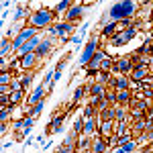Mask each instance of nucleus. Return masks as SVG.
Segmentation results:
<instances>
[{
    "instance_id": "1",
    "label": "nucleus",
    "mask_w": 153,
    "mask_h": 153,
    "mask_svg": "<svg viewBox=\"0 0 153 153\" xmlns=\"http://www.w3.org/2000/svg\"><path fill=\"white\" fill-rule=\"evenodd\" d=\"M137 6H139V2H133V0L114 2V4L108 8V19H110L112 23H120V21H125V19H133Z\"/></svg>"
},
{
    "instance_id": "2",
    "label": "nucleus",
    "mask_w": 153,
    "mask_h": 153,
    "mask_svg": "<svg viewBox=\"0 0 153 153\" xmlns=\"http://www.w3.org/2000/svg\"><path fill=\"white\" fill-rule=\"evenodd\" d=\"M53 21H55V10L39 8V10H35L31 16H29V27H35L37 31H41V29L47 31L49 27L53 25Z\"/></svg>"
},
{
    "instance_id": "3",
    "label": "nucleus",
    "mask_w": 153,
    "mask_h": 153,
    "mask_svg": "<svg viewBox=\"0 0 153 153\" xmlns=\"http://www.w3.org/2000/svg\"><path fill=\"white\" fill-rule=\"evenodd\" d=\"M139 33V27H131V29H123L110 37V45L112 47H120V45H127L131 39H135V35Z\"/></svg>"
},
{
    "instance_id": "4",
    "label": "nucleus",
    "mask_w": 153,
    "mask_h": 153,
    "mask_svg": "<svg viewBox=\"0 0 153 153\" xmlns=\"http://www.w3.org/2000/svg\"><path fill=\"white\" fill-rule=\"evenodd\" d=\"M131 70H133V65L129 61V55H120V57H114V65H112L110 74L112 76H129Z\"/></svg>"
},
{
    "instance_id": "5",
    "label": "nucleus",
    "mask_w": 153,
    "mask_h": 153,
    "mask_svg": "<svg viewBox=\"0 0 153 153\" xmlns=\"http://www.w3.org/2000/svg\"><path fill=\"white\" fill-rule=\"evenodd\" d=\"M96 51H98V39H96V35H92V37H90V41H88V45L84 47L82 57H80V65H82V68H86V65L92 61V57H94Z\"/></svg>"
},
{
    "instance_id": "6",
    "label": "nucleus",
    "mask_w": 153,
    "mask_h": 153,
    "mask_svg": "<svg viewBox=\"0 0 153 153\" xmlns=\"http://www.w3.org/2000/svg\"><path fill=\"white\" fill-rule=\"evenodd\" d=\"M106 51H102V49H98L94 53V57H92V61L88 63V76H96L98 71H100V65H102V61L106 59Z\"/></svg>"
},
{
    "instance_id": "7",
    "label": "nucleus",
    "mask_w": 153,
    "mask_h": 153,
    "mask_svg": "<svg viewBox=\"0 0 153 153\" xmlns=\"http://www.w3.org/2000/svg\"><path fill=\"white\" fill-rule=\"evenodd\" d=\"M106 86H110L112 90H131V78L129 76H112Z\"/></svg>"
},
{
    "instance_id": "8",
    "label": "nucleus",
    "mask_w": 153,
    "mask_h": 153,
    "mask_svg": "<svg viewBox=\"0 0 153 153\" xmlns=\"http://www.w3.org/2000/svg\"><path fill=\"white\" fill-rule=\"evenodd\" d=\"M41 41H43V37L41 35H37V37H33L31 41H27L23 47L19 49V59L21 57H25V55H29V53H35V49L41 45Z\"/></svg>"
},
{
    "instance_id": "9",
    "label": "nucleus",
    "mask_w": 153,
    "mask_h": 153,
    "mask_svg": "<svg viewBox=\"0 0 153 153\" xmlns=\"http://www.w3.org/2000/svg\"><path fill=\"white\" fill-rule=\"evenodd\" d=\"M84 12H86V4L84 2H80V4H74L70 10L65 12V23H71V25H76V21L82 16Z\"/></svg>"
},
{
    "instance_id": "10",
    "label": "nucleus",
    "mask_w": 153,
    "mask_h": 153,
    "mask_svg": "<svg viewBox=\"0 0 153 153\" xmlns=\"http://www.w3.org/2000/svg\"><path fill=\"white\" fill-rule=\"evenodd\" d=\"M147 76H149V65H137V68H133L131 74H129L131 82H135V84H141Z\"/></svg>"
},
{
    "instance_id": "11",
    "label": "nucleus",
    "mask_w": 153,
    "mask_h": 153,
    "mask_svg": "<svg viewBox=\"0 0 153 153\" xmlns=\"http://www.w3.org/2000/svg\"><path fill=\"white\" fill-rule=\"evenodd\" d=\"M98 133V118H84V129H82V135L86 137H94Z\"/></svg>"
},
{
    "instance_id": "12",
    "label": "nucleus",
    "mask_w": 153,
    "mask_h": 153,
    "mask_svg": "<svg viewBox=\"0 0 153 153\" xmlns=\"http://www.w3.org/2000/svg\"><path fill=\"white\" fill-rule=\"evenodd\" d=\"M51 51H53V41H51V39H43V41H41V45L35 49V55L41 59V57L51 55Z\"/></svg>"
},
{
    "instance_id": "13",
    "label": "nucleus",
    "mask_w": 153,
    "mask_h": 153,
    "mask_svg": "<svg viewBox=\"0 0 153 153\" xmlns=\"http://www.w3.org/2000/svg\"><path fill=\"white\" fill-rule=\"evenodd\" d=\"M37 63H39V57H37L35 53H29V55H25V57H21V68H23V71L27 70H33Z\"/></svg>"
},
{
    "instance_id": "14",
    "label": "nucleus",
    "mask_w": 153,
    "mask_h": 153,
    "mask_svg": "<svg viewBox=\"0 0 153 153\" xmlns=\"http://www.w3.org/2000/svg\"><path fill=\"white\" fill-rule=\"evenodd\" d=\"M92 147V137H86V135H80L78 141H76V153H82L86 149Z\"/></svg>"
},
{
    "instance_id": "15",
    "label": "nucleus",
    "mask_w": 153,
    "mask_h": 153,
    "mask_svg": "<svg viewBox=\"0 0 153 153\" xmlns=\"http://www.w3.org/2000/svg\"><path fill=\"white\" fill-rule=\"evenodd\" d=\"M118 31H120L118 23H112V21H110V23H106L104 27H102V37H104V39H110V37L114 35V33H118Z\"/></svg>"
},
{
    "instance_id": "16",
    "label": "nucleus",
    "mask_w": 153,
    "mask_h": 153,
    "mask_svg": "<svg viewBox=\"0 0 153 153\" xmlns=\"http://www.w3.org/2000/svg\"><path fill=\"white\" fill-rule=\"evenodd\" d=\"M133 96H131V90H117V102L120 106H129Z\"/></svg>"
},
{
    "instance_id": "17",
    "label": "nucleus",
    "mask_w": 153,
    "mask_h": 153,
    "mask_svg": "<svg viewBox=\"0 0 153 153\" xmlns=\"http://www.w3.org/2000/svg\"><path fill=\"white\" fill-rule=\"evenodd\" d=\"M61 125H63V117L61 114L59 117L53 114V118H51V123H49V127H47V133H59L61 131Z\"/></svg>"
},
{
    "instance_id": "18",
    "label": "nucleus",
    "mask_w": 153,
    "mask_h": 153,
    "mask_svg": "<svg viewBox=\"0 0 153 153\" xmlns=\"http://www.w3.org/2000/svg\"><path fill=\"white\" fill-rule=\"evenodd\" d=\"M88 90H90V86H86V84L78 86V88H76V92H74V98H71V106H76V104H78V102L82 100V96L86 94Z\"/></svg>"
},
{
    "instance_id": "19",
    "label": "nucleus",
    "mask_w": 153,
    "mask_h": 153,
    "mask_svg": "<svg viewBox=\"0 0 153 153\" xmlns=\"http://www.w3.org/2000/svg\"><path fill=\"white\" fill-rule=\"evenodd\" d=\"M0 45H2V49H0V55H2V59H4V57H6V55L12 51V41H10V39H6V37H2V39H0Z\"/></svg>"
},
{
    "instance_id": "20",
    "label": "nucleus",
    "mask_w": 153,
    "mask_h": 153,
    "mask_svg": "<svg viewBox=\"0 0 153 153\" xmlns=\"http://www.w3.org/2000/svg\"><path fill=\"white\" fill-rule=\"evenodd\" d=\"M90 96L94 98V96H104L106 94V88H104V84H98V82H94L92 86H90Z\"/></svg>"
},
{
    "instance_id": "21",
    "label": "nucleus",
    "mask_w": 153,
    "mask_h": 153,
    "mask_svg": "<svg viewBox=\"0 0 153 153\" xmlns=\"http://www.w3.org/2000/svg\"><path fill=\"white\" fill-rule=\"evenodd\" d=\"M33 78H35L33 71H25L23 76H21V80H19V82H21V88H23V90H29V86H31V82H33Z\"/></svg>"
},
{
    "instance_id": "22",
    "label": "nucleus",
    "mask_w": 153,
    "mask_h": 153,
    "mask_svg": "<svg viewBox=\"0 0 153 153\" xmlns=\"http://www.w3.org/2000/svg\"><path fill=\"white\" fill-rule=\"evenodd\" d=\"M23 96H25V90H14L10 96H8V100H10V108L16 104H21L23 102Z\"/></svg>"
},
{
    "instance_id": "23",
    "label": "nucleus",
    "mask_w": 153,
    "mask_h": 153,
    "mask_svg": "<svg viewBox=\"0 0 153 153\" xmlns=\"http://www.w3.org/2000/svg\"><path fill=\"white\" fill-rule=\"evenodd\" d=\"M110 78H112V74H110V71H98V74H96V82L98 84H108L110 82Z\"/></svg>"
},
{
    "instance_id": "24",
    "label": "nucleus",
    "mask_w": 153,
    "mask_h": 153,
    "mask_svg": "<svg viewBox=\"0 0 153 153\" xmlns=\"http://www.w3.org/2000/svg\"><path fill=\"white\" fill-rule=\"evenodd\" d=\"M71 6H74V4H71L70 0H61V2L55 4V14H57V12H68Z\"/></svg>"
},
{
    "instance_id": "25",
    "label": "nucleus",
    "mask_w": 153,
    "mask_h": 153,
    "mask_svg": "<svg viewBox=\"0 0 153 153\" xmlns=\"http://www.w3.org/2000/svg\"><path fill=\"white\" fill-rule=\"evenodd\" d=\"M96 114V108L92 104H86L84 106V112H82V118H94Z\"/></svg>"
},
{
    "instance_id": "26",
    "label": "nucleus",
    "mask_w": 153,
    "mask_h": 153,
    "mask_svg": "<svg viewBox=\"0 0 153 153\" xmlns=\"http://www.w3.org/2000/svg\"><path fill=\"white\" fill-rule=\"evenodd\" d=\"M131 117H133V120H135V123H137V120H145V112L133 106V108H131Z\"/></svg>"
},
{
    "instance_id": "27",
    "label": "nucleus",
    "mask_w": 153,
    "mask_h": 153,
    "mask_svg": "<svg viewBox=\"0 0 153 153\" xmlns=\"http://www.w3.org/2000/svg\"><path fill=\"white\" fill-rule=\"evenodd\" d=\"M123 149H125V151H129V153H135L137 149H139V141H129V143H125V145H123Z\"/></svg>"
},
{
    "instance_id": "28",
    "label": "nucleus",
    "mask_w": 153,
    "mask_h": 153,
    "mask_svg": "<svg viewBox=\"0 0 153 153\" xmlns=\"http://www.w3.org/2000/svg\"><path fill=\"white\" fill-rule=\"evenodd\" d=\"M12 84V76L10 71H4L2 76H0V86H10Z\"/></svg>"
},
{
    "instance_id": "29",
    "label": "nucleus",
    "mask_w": 153,
    "mask_h": 153,
    "mask_svg": "<svg viewBox=\"0 0 153 153\" xmlns=\"http://www.w3.org/2000/svg\"><path fill=\"white\" fill-rule=\"evenodd\" d=\"M82 129H84V118H78V120H74V129H71V131H74L78 137L82 135Z\"/></svg>"
},
{
    "instance_id": "30",
    "label": "nucleus",
    "mask_w": 153,
    "mask_h": 153,
    "mask_svg": "<svg viewBox=\"0 0 153 153\" xmlns=\"http://www.w3.org/2000/svg\"><path fill=\"white\" fill-rule=\"evenodd\" d=\"M25 14H27V6H19V10L14 14V25L21 23V19H25Z\"/></svg>"
},
{
    "instance_id": "31",
    "label": "nucleus",
    "mask_w": 153,
    "mask_h": 153,
    "mask_svg": "<svg viewBox=\"0 0 153 153\" xmlns=\"http://www.w3.org/2000/svg\"><path fill=\"white\" fill-rule=\"evenodd\" d=\"M8 118H10V108H2V110H0V120L6 123Z\"/></svg>"
},
{
    "instance_id": "32",
    "label": "nucleus",
    "mask_w": 153,
    "mask_h": 153,
    "mask_svg": "<svg viewBox=\"0 0 153 153\" xmlns=\"http://www.w3.org/2000/svg\"><path fill=\"white\" fill-rule=\"evenodd\" d=\"M35 125V117H25V129H31Z\"/></svg>"
},
{
    "instance_id": "33",
    "label": "nucleus",
    "mask_w": 153,
    "mask_h": 153,
    "mask_svg": "<svg viewBox=\"0 0 153 153\" xmlns=\"http://www.w3.org/2000/svg\"><path fill=\"white\" fill-rule=\"evenodd\" d=\"M74 45H78V47L82 45V37H80V35H76V37H74Z\"/></svg>"
},
{
    "instance_id": "34",
    "label": "nucleus",
    "mask_w": 153,
    "mask_h": 153,
    "mask_svg": "<svg viewBox=\"0 0 153 153\" xmlns=\"http://www.w3.org/2000/svg\"><path fill=\"white\" fill-rule=\"evenodd\" d=\"M70 41V35H59V43H68Z\"/></svg>"
},
{
    "instance_id": "35",
    "label": "nucleus",
    "mask_w": 153,
    "mask_h": 153,
    "mask_svg": "<svg viewBox=\"0 0 153 153\" xmlns=\"http://www.w3.org/2000/svg\"><path fill=\"white\" fill-rule=\"evenodd\" d=\"M6 129H8V125H6V123H0V133H2V135L6 133Z\"/></svg>"
},
{
    "instance_id": "36",
    "label": "nucleus",
    "mask_w": 153,
    "mask_h": 153,
    "mask_svg": "<svg viewBox=\"0 0 153 153\" xmlns=\"http://www.w3.org/2000/svg\"><path fill=\"white\" fill-rule=\"evenodd\" d=\"M110 153H129V151H125L123 147H114V149H112V151H110Z\"/></svg>"
},
{
    "instance_id": "37",
    "label": "nucleus",
    "mask_w": 153,
    "mask_h": 153,
    "mask_svg": "<svg viewBox=\"0 0 153 153\" xmlns=\"http://www.w3.org/2000/svg\"><path fill=\"white\" fill-rule=\"evenodd\" d=\"M149 37H151V39H153V29H151V35H149Z\"/></svg>"
}]
</instances>
